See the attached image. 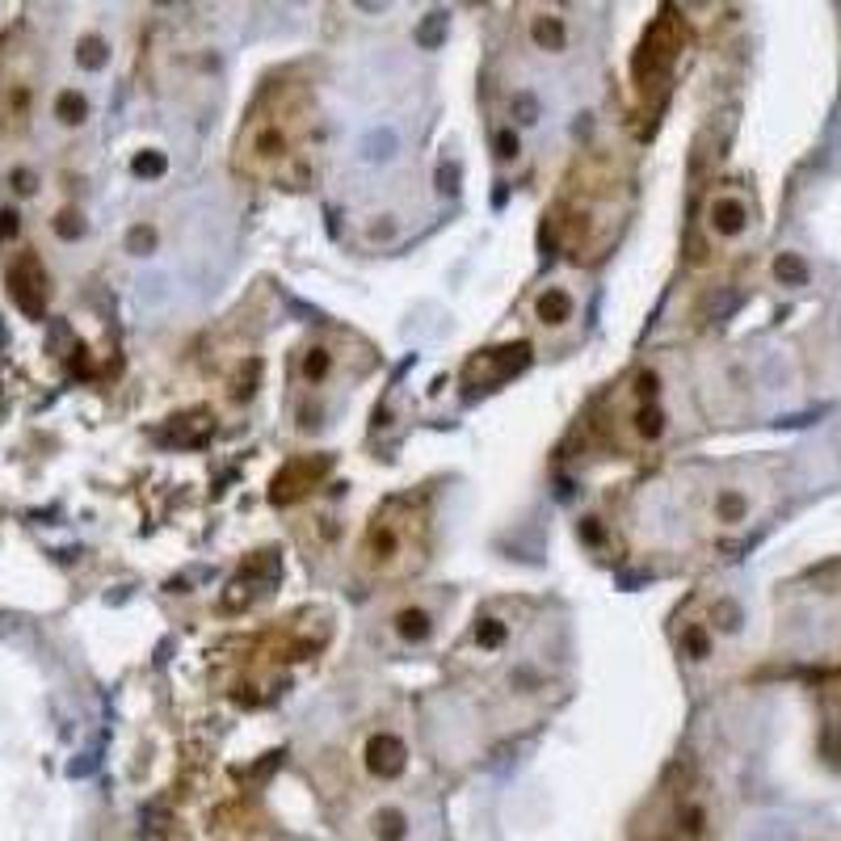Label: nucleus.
Wrapping results in <instances>:
<instances>
[{
	"mask_svg": "<svg viewBox=\"0 0 841 841\" xmlns=\"http://www.w3.org/2000/svg\"><path fill=\"white\" fill-rule=\"evenodd\" d=\"M320 139L312 97L299 85H270L236 135V169L270 186H299Z\"/></svg>",
	"mask_w": 841,
	"mask_h": 841,
	"instance_id": "obj_1",
	"label": "nucleus"
},
{
	"mask_svg": "<svg viewBox=\"0 0 841 841\" xmlns=\"http://www.w3.org/2000/svg\"><path fill=\"white\" fill-rule=\"evenodd\" d=\"M425 535H429V509L417 492L396 497V501H383L375 509L371 526H366V535H362L358 560L371 577H400V572L421 564Z\"/></svg>",
	"mask_w": 841,
	"mask_h": 841,
	"instance_id": "obj_2",
	"label": "nucleus"
},
{
	"mask_svg": "<svg viewBox=\"0 0 841 841\" xmlns=\"http://www.w3.org/2000/svg\"><path fill=\"white\" fill-rule=\"evenodd\" d=\"M770 497H774V480L766 467H753V463L728 467L703 488L699 522L711 535H741V530L757 526Z\"/></svg>",
	"mask_w": 841,
	"mask_h": 841,
	"instance_id": "obj_3",
	"label": "nucleus"
},
{
	"mask_svg": "<svg viewBox=\"0 0 841 841\" xmlns=\"http://www.w3.org/2000/svg\"><path fill=\"white\" fill-rule=\"evenodd\" d=\"M623 438L631 446H661L669 438V404H665V379L656 366H640L627 379L623 392Z\"/></svg>",
	"mask_w": 841,
	"mask_h": 841,
	"instance_id": "obj_4",
	"label": "nucleus"
},
{
	"mask_svg": "<svg viewBox=\"0 0 841 841\" xmlns=\"http://www.w3.org/2000/svg\"><path fill=\"white\" fill-rule=\"evenodd\" d=\"M757 223V207H753V194L745 186H715L703 198V211H699V228L703 236L715 244V249H728V244H741Z\"/></svg>",
	"mask_w": 841,
	"mask_h": 841,
	"instance_id": "obj_5",
	"label": "nucleus"
},
{
	"mask_svg": "<svg viewBox=\"0 0 841 841\" xmlns=\"http://www.w3.org/2000/svg\"><path fill=\"white\" fill-rule=\"evenodd\" d=\"M362 766L371 778H379V783H392V778H400L404 766H408V745L392 728H375L362 741Z\"/></svg>",
	"mask_w": 841,
	"mask_h": 841,
	"instance_id": "obj_6",
	"label": "nucleus"
},
{
	"mask_svg": "<svg viewBox=\"0 0 841 841\" xmlns=\"http://www.w3.org/2000/svg\"><path fill=\"white\" fill-rule=\"evenodd\" d=\"M387 635H392L400 648H425L438 635L434 606H425V602H400L392 614H387Z\"/></svg>",
	"mask_w": 841,
	"mask_h": 841,
	"instance_id": "obj_7",
	"label": "nucleus"
},
{
	"mask_svg": "<svg viewBox=\"0 0 841 841\" xmlns=\"http://www.w3.org/2000/svg\"><path fill=\"white\" fill-rule=\"evenodd\" d=\"M9 295L26 316H43L47 307V270L34 253H22L9 270Z\"/></svg>",
	"mask_w": 841,
	"mask_h": 841,
	"instance_id": "obj_8",
	"label": "nucleus"
},
{
	"mask_svg": "<svg viewBox=\"0 0 841 841\" xmlns=\"http://www.w3.org/2000/svg\"><path fill=\"white\" fill-rule=\"evenodd\" d=\"M530 320H535L543 333H560V328H568L572 320H577V291L564 282H547L535 291V299H530Z\"/></svg>",
	"mask_w": 841,
	"mask_h": 841,
	"instance_id": "obj_9",
	"label": "nucleus"
},
{
	"mask_svg": "<svg viewBox=\"0 0 841 841\" xmlns=\"http://www.w3.org/2000/svg\"><path fill=\"white\" fill-rule=\"evenodd\" d=\"M673 640H678V656H682L686 665L703 669V665H711L715 656H720L724 635L707 623V614H703V610H694V619H686L678 631H673Z\"/></svg>",
	"mask_w": 841,
	"mask_h": 841,
	"instance_id": "obj_10",
	"label": "nucleus"
},
{
	"mask_svg": "<svg viewBox=\"0 0 841 841\" xmlns=\"http://www.w3.org/2000/svg\"><path fill=\"white\" fill-rule=\"evenodd\" d=\"M526 43L539 55H564L572 47V22L560 9H530L526 17Z\"/></svg>",
	"mask_w": 841,
	"mask_h": 841,
	"instance_id": "obj_11",
	"label": "nucleus"
},
{
	"mask_svg": "<svg viewBox=\"0 0 841 841\" xmlns=\"http://www.w3.org/2000/svg\"><path fill=\"white\" fill-rule=\"evenodd\" d=\"M509 640H514V619L505 614V606H488L480 619L471 623V635H467L471 652H480V656H497V652H505Z\"/></svg>",
	"mask_w": 841,
	"mask_h": 841,
	"instance_id": "obj_12",
	"label": "nucleus"
},
{
	"mask_svg": "<svg viewBox=\"0 0 841 841\" xmlns=\"http://www.w3.org/2000/svg\"><path fill=\"white\" fill-rule=\"evenodd\" d=\"M362 833L371 841H413V812L396 804V799H383V804L366 812Z\"/></svg>",
	"mask_w": 841,
	"mask_h": 841,
	"instance_id": "obj_13",
	"label": "nucleus"
},
{
	"mask_svg": "<svg viewBox=\"0 0 841 841\" xmlns=\"http://www.w3.org/2000/svg\"><path fill=\"white\" fill-rule=\"evenodd\" d=\"M337 350L328 341H312V345H303L299 350V358H295V375H299V383L303 387H324V383H333V375H337Z\"/></svg>",
	"mask_w": 841,
	"mask_h": 841,
	"instance_id": "obj_14",
	"label": "nucleus"
},
{
	"mask_svg": "<svg viewBox=\"0 0 841 841\" xmlns=\"http://www.w3.org/2000/svg\"><path fill=\"white\" fill-rule=\"evenodd\" d=\"M51 118L59 122V127H68V131L85 127V122H89V97L80 89H59L55 106H51Z\"/></svg>",
	"mask_w": 841,
	"mask_h": 841,
	"instance_id": "obj_15",
	"label": "nucleus"
},
{
	"mask_svg": "<svg viewBox=\"0 0 841 841\" xmlns=\"http://www.w3.org/2000/svg\"><path fill=\"white\" fill-rule=\"evenodd\" d=\"M488 143H492V156H497V164H505V169H509V164H518L522 160V148H526L522 131L514 127V122H497V127L488 131Z\"/></svg>",
	"mask_w": 841,
	"mask_h": 841,
	"instance_id": "obj_16",
	"label": "nucleus"
},
{
	"mask_svg": "<svg viewBox=\"0 0 841 841\" xmlns=\"http://www.w3.org/2000/svg\"><path fill=\"white\" fill-rule=\"evenodd\" d=\"M76 64L85 72H101L110 64V43L101 34H80L76 38Z\"/></svg>",
	"mask_w": 841,
	"mask_h": 841,
	"instance_id": "obj_17",
	"label": "nucleus"
},
{
	"mask_svg": "<svg viewBox=\"0 0 841 841\" xmlns=\"http://www.w3.org/2000/svg\"><path fill=\"white\" fill-rule=\"evenodd\" d=\"M774 278L783 286H804L808 282V261L799 253H778L774 257Z\"/></svg>",
	"mask_w": 841,
	"mask_h": 841,
	"instance_id": "obj_18",
	"label": "nucleus"
},
{
	"mask_svg": "<svg viewBox=\"0 0 841 841\" xmlns=\"http://www.w3.org/2000/svg\"><path fill=\"white\" fill-rule=\"evenodd\" d=\"M55 232L64 236V240H76L80 232H85V223H80V215H76V211H64V215L55 219Z\"/></svg>",
	"mask_w": 841,
	"mask_h": 841,
	"instance_id": "obj_19",
	"label": "nucleus"
},
{
	"mask_svg": "<svg viewBox=\"0 0 841 841\" xmlns=\"http://www.w3.org/2000/svg\"><path fill=\"white\" fill-rule=\"evenodd\" d=\"M13 190H17V194H34V190H38V186H34V173H30V169H17V173H13Z\"/></svg>",
	"mask_w": 841,
	"mask_h": 841,
	"instance_id": "obj_20",
	"label": "nucleus"
},
{
	"mask_svg": "<svg viewBox=\"0 0 841 841\" xmlns=\"http://www.w3.org/2000/svg\"><path fill=\"white\" fill-rule=\"evenodd\" d=\"M0 236H17V211H0Z\"/></svg>",
	"mask_w": 841,
	"mask_h": 841,
	"instance_id": "obj_21",
	"label": "nucleus"
},
{
	"mask_svg": "<svg viewBox=\"0 0 841 841\" xmlns=\"http://www.w3.org/2000/svg\"><path fill=\"white\" fill-rule=\"evenodd\" d=\"M837 690H841V686H837ZM829 728H833V732H841V694H837V711H833V720H829Z\"/></svg>",
	"mask_w": 841,
	"mask_h": 841,
	"instance_id": "obj_22",
	"label": "nucleus"
}]
</instances>
